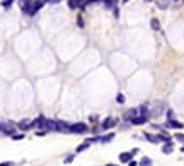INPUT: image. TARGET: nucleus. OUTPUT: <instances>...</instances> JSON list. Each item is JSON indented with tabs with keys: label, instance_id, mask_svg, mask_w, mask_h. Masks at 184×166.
Instances as JSON below:
<instances>
[{
	"label": "nucleus",
	"instance_id": "f257e3e1",
	"mask_svg": "<svg viewBox=\"0 0 184 166\" xmlns=\"http://www.w3.org/2000/svg\"><path fill=\"white\" fill-rule=\"evenodd\" d=\"M116 123H118V120H116L114 117H108V118H104V120H102V123L99 125V129H101V130H111V129H113V127H116Z\"/></svg>",
	"mask_w": 184,
	"mask_h": 166
},
{
	"label": "nucleus",
	"instance_id": "f03ea898",
	"mask_svg": "<svg viewBox=\"0 0 184 166\" xmlns=\"http://www.w3.org/2000/svg\"><path fill=\"white\" fill-rule=\"evenodd\" d=\"M87 132H89V127L85 123H82V122L70 125V134H87Z\"/></svg>",
	"mask_w": 184,
	"mask_h": 166
},
{
	"label": "nucleus",
	"instance_id": "7ed1b4c3",
	"mask_svg": "<svg viewBox=\"0 0 184 166\" xmlns=\"http://www.w3.org/2000/svg\"><path fill=\"white\" fill-rule=\"evenodd\" d=\"M46 122H48V118H46V117H43V115H39V117L36 118V120H33V129L46 130Z\"/></svg>",
	"mask_w": 184,
	"mask_h": 166
},
{
	"label": "nucleus",
	"instance_id": "20e7f679",
	"mask_svg": "<svg viewBox=\"0 0 184 166\" xmlns=\"http://www.w3.org/2000/svg\"><path fill=\"white\" fill-rule=\"evenodd\" d=\"M44 4H46L44 0H34V2H31V10H29V15H34L41 7H43V5H44Z\"/></svg>",
	"mask_w": 184,
	"mask_h": 166
},
{
	"label": "nucleus",
	"instance_id": "39448f33",
	"mask_svg": "<svg viewBox=\"0 0 184 166\" xmlns=\"http://www.w3.org/2000/svg\"><path fill=\"white\" fill-rule=\"evenodd\" d=\"M17 129L22 132L29 130V129H33V120H29V118H24V120H20L19 123H17Z\"/></svg>",
	"mask_w": 184,
	"mask_h": 166
},
{
	"label": "nucleus",
	"instance_id": "423d86ee",
	"mask_svg": "<svg viewBox=\"0 0 184 166\" xmlns=\"http://www.w3.org/2000/svg\"><path fill=\"white\" fill-rule=\"evenodd\" d=\"M147 122H148V115H136V117L131 120L133 125H142V123H147Z\"/></svg>",
	"mask_w": 184,
	"mask_h": 166
},
{
	"label": "nucleus",
	"instance_id": "0eeeda50",
	"mask_svg": "<svg viewBox=\"0 0 184 166\" xmlns=\"http://www.w3.org/2000/svg\"><path fill=\"white\" fill-rule=\"evenodd\" d=\"M165 127L167 129H183V123L181 122H177V120H167V123H165Z\"/></svg>",
	"mask_w": 184,
	"mask_h": 166
},
{
	"label": "nucleus",
	"instance_id": "6e6552de",
	"mask_svg": "<svg viewBox=\"0 0 184 166\" xmlns=\"http://www.w3.org/2000/svg\"><path fill=\"white\" fill-rule=\"evenodd\" d=\"M133 156H135L133 152H121V154H119V161H121V163H129V161L133 159Z\"/></svg>",
	"mask_w": 184,
	"mask_h": 166
},
{
	"label": "nucleus",
	"instance_id": "1a4fd4ad",
	"mask_svg": "<svg viewBox=\"0 0 184 166\" xmlns=\"http://www.w3.org/2000/svg\"><path fill=\"white\" fill-rule=\"evenodd\" d=\"M172 151H174V144H172V139H170L169 142H165V144L162 145V152L164 154H170Z\"/></svg>",
	"mask_w": 184,
	"mask_h": 166
},
{
	"label": "nucleus",
	"instance_id": "9d476101",
	"mask_svg": "<svg viewBox=\"0 0 184 166\" xmlns=\"http://www.w3.org/2000/svg\"><path fill=\"white\" fill-rule=\"evenodd\" d=\"M58 132V125H56V120H48L46 122V132Z\"/></svg>",
	"mask_w": 184,
	"mask_h": 166
},
{
	"label": "nucleus",
	"instance_id": "9b49d317",
	"mask_svg": "<svg viewBox=\"0 0 184 166\" xmlns=\"http://www.w3.org/2000/svg\"><path fill=\"white\" fill-rule=\"evenodd\" d=\"M113 139H114V134H113V132H109V134H106V135L99 137V142H101V144H109Z\"/></svg>",
	"mask_w": 184,
	"mask_h": 166
},
{
	"label": "nucleus",
	"instance_id": "f8f14e48",
	"mask_svg": "<svg viewBox=\"0 0 184 166\" xmlns=\"http://www.w3.org/2000/svg\"><path fill=\"white\" fill-rule=\"evenodd\" d=\"M136 115H138V108H131V110H128L124 113V118H126V120H133Z\"/></svg>",
	"mask_w": 184,
	"mask_h": 166
},
{
	"label": "nucleus",
	"instance_id": "ddd939ff",
	"mask_svg": "<svg viewBox=\"0 0 184 166\" xmlns=\"http://www.w3.org/2000/svg\"><path fill=\"white\" fill-rule=\"evenodd\" d=\"M150 28L153 29V31H160V22L157 17H152V21H150Z\"/></svg>",
	"mask_w": 184,
	"mask_h": 166
},
{
	"label": "nucleus",
	"instance_id": "4468645a",
	"mask_svg": "<svg viewBox=\"0 0 184 166\" xmlns=\"http://www.w3.org/2000/svg\"><path fill=\"white\" fill-rule=\"evenodd\" d=\"M143 137L147 139L148 142H152V144H159V142H157V135L150 134V132H145V134H143Z\"/></svg>",
	"mask_w": 184,
	"mask_h": 166
},
{
	"label": "nucleus",
	"instance_id": "2eb2a0df",
	"mask_svg": "<svg viewBox=\"0 0 184 166\" xmlns=\"http://www.w3.org/2000/svg\"><path fill=\"white\" fill-rule=\"evenodd\" d=\"M102 4H104L106 9H114L116 4H118V0H102Z\"/></svg>",
	"mask_w": 184,
	"mask_h": 166
},
{
	"label": "nucleus",
	"instance_id": "dca6fc26",
	"mask_svg": "<svg viewBox=\"0 0 184 166\" xmlns=\"http://www.w3.org/2000/svg\"><path fill=\"white\" fill-rule=\"evenodd\" d=\"M140 166H152V159L148 158V156H143L142 159H140V163H138Z\"/></svg>",
	"mask_w": 184,
	"mask_h": 166
},
{
	"label": "nucleus",
	"instance_id": "f3484780",
	"mask_svg": "<svg viewBox=\"0 0 184 166\" xmlns=\"http://www.w3.org/2000/svg\"><path fill=\"white\" fill-rule=\"evenodd\" d=\"M89 145H90V140H89V139H87V140H85L84 144H80V145H79V147H77V154H79V152H82V151H85V149H87Z\"/></svg>",
	"mask_w": 184,
	"mask_h": 166
},
{
	"label": "nucleus",
	"instance_id": "a211bd4d",
	"mask_svg": "<svg viewBox=\"0 0 184 166\" xmlns=\"http://www.w3.org/2000/svg\"><path fill=\"white\" fill-rule=\"evenodd\" d=\"M157 7L159 9H167L169 7V0H157Z\"/></svg>",
	"mask_w": 184,
	"mask_h": 166
},
{
	"label": "nucleus",
	"instance_id": "6ab92c4d",
	"mask_svg": "<svg viewBox=\"0 0 184 166\" xmlns=\"http://www.w3.org/2000/svg\"><path fill=\"white\" fill-rule=\"evenodd\" d=\"M124 101H126V99H124V94H121V93H119V94L116 96V103L123 104V103H124Z\"/></svg>",
	"mask_w": 184,
	"mask_h": 166
},
{
	"label": "nucleus",
	"instance_id": "aec40b11",
	"mask_svg": "<svg viewBox=\"0 0 184 166\" xmlns=\"http://www.w3.org/2000/svg\"><path fill=\"white\" fill-rule=\"evenodd\" d=\"M75 156H77V154H68L67 158H65V163H67V165H68V163H72V161L75 159Z\"/></svg>",
	"mask_w": 184,
	"mask_h": 166
},
{
	"label": "nucleus",
	"instance_id": "412c9836",
	"mask_svg": "<svg viewBox=\"0 0 184 166\" xmlns=\"http://www.w3.org/2000/svg\"><path fill=\"white\" fill-rule=\"evenodd\" d=\"M12 2H14V0H2V5H4L5 9H9L10 5H12Z\"/></svg>",
	"mask_w": 184,
	"mask_h": 166
},
{
	"label": "nucleus",
	"instance_id": "4be33fe9",
	"mask_svg": "<svg viewBox=\"0 0 184 166\" xmlns=\"http://www.w3.org/2000/svg\"><path fill=\"white\" fill-rule=\"evenodd\" d=\"M176 140L183 142V145H184V134H176Z\"/></svg>",
	"mask_w": 184,
	"mask_h": 166
},
{
	"label": "nucleus",
	"instance_id": "5701e85b",
	"mask_svg": "<svg viewBox=\"0 0 184 166\" xmlns=\"http://www.w3.org/2000/svg\"><path fill=\"white\" fill-rule=\"evenodd\" d=\"M12 139L14 140H20V139H24V134H14Z\"/></svg>",
	"mask_w": 184,
	"mask_h": 166
},
{
	"label": "nucleus",
	"instance_id": "b1692460",
	"mask_svg": "<svg viewBox=\"0 0 184 166\" xmlns=\"http://www.w3.org/2000/svg\"><path fill=\"white\" fill-rule=\"evenodd\" d=\"M167 120H174V111L167 110Z\"/></svg>",
	"mask_w": 184,
	"mask_h": 166
},
{
	"label": "nucleus",
	"instance_id": "393cba45",
	"mask_svg": "<svg viewBox=\"0 0 184 166\" xmlns=\"http://www.w3.org/2000/svg\"><path fill=\"white\" fill-rule=\"evenodd\" d=\"M46 4H51V5H55V4H60L61 0H44Z\"/></svg>",
	"mask_w": 184,
	"mask_h": 166
},
{
	"label": "nucleus",
	"instance_id": "a878e982",
	"mask_svg": "<svg viewBox=\"0 0 184 166\" xmlns=\"http://www.w3.org/2000/svg\"><path fill=\"white\" fill-rule=\"evenodd\" d=\"M0 166H14L12 161H5V163H0Z\"/></svg>",
	"mask_w": 184,
	"mask_h": 166
},
{
	"label": "nucleus",
	"instance_id": "bb28decb",
	"mask_svg": "<svg viewBox=\"0 0 184 166\" xmlns=\"http://www.w3.org/2000/svg\"><path fill=\"white\" fill-rule=\"evenodd\" d=\"M126 165H128V166H138V163H136V161H133V159H131V161H129V163H126Z\"/></svg>",
	"mask_w": 184,
	"mask_h": 166
},
{
	"label": "nucleus",
	"instance_id": "cd10ccee",
	"mask_svg": "<svg viewBox=\"0 0 184 166\" xmlns=\"http://www.w3.org/2000/svg\"><path fill=\"white\" fill-rule=\"evenodd\" d=\"M113 10H114V15H116V17H119V9H118V7H114Z\"/></svg>",
	"mask_w": 184,
	"mask_h": 166
},
{
	"label": "nucleus",
	"instance_id": "c85d7f7f",
	"mask_svg": "<svg viewBox=\"0 0 184 166\" xmlns=\"http://www.w3.org/2000/svg\"><path fill=\"white\" fill-rule=\"evenodd\" d=\"M106 166H118V165H113V163H108Z\"/></svg>",
	"mask_w": 184,
	"mask_h": 166
}]
</instances>
